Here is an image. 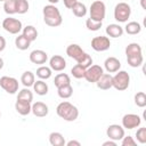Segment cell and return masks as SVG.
I'll use <instances>...</instances> for the list:
<instances>
[{
  "instance_id": "cell-1",
  "label": "cell",
  "mask_w": 146,
  "mask_h": 146,
  "mask_svg": "<svg viewBox=\"0 0 146 146\" xmlns=\"http://www.w3.org/2000/svg\"><path fill=\"white\" fill-rule=\"evenodd\" d=\"M43 21L47 25L51 26V27H56L59 26L63 22L62 15L59 13V9L57 7H55V5H47L43 7Z\"/></svg>"
},
{
  "instance_id": "cell-2",
  "label": "cell",
  "mask_w": 146,
  "mask_h": 146,
  "mask_svg": "<svg viewBox=\"0 0 146 146\" xmlns=\"http://www.w3.org/2000/svg\"><path fill=\"white\" fill-rule=\"evenodd\" d=\"M56 112H57V115L62 119H64L65 121H68V122H72V121H75L79 116V111L78 108L71 104L70 102H62L60 104H58L57 108H56Z\"/></svg>"
},
{
  "instance_id": "cell-3",
  "label": "cell",
  "mask_w": 146,
  "mask_h": 146,
  "mask_svg": "<svg viewBox=\"0 0 146 146\" xmlns=\"http://www.w3.org/2000/svg\"><path fill=\"white\" fill-rule=\"evenodd\" d=\"M105 14H106V7L103 1L97 0L91 3L90 6V18L91 19L103 22V19L105 18Z\"/></svg>"
},
{
  "instance_id": "cell-4",
  "label": "cell",
  "mask_w": 146,
  "mask_h": 146,
  "mask_svg": "<svg viewBox=\"0 0 146 146\" xmlns=\"http://www.w3.org/2000/svg\"><path fill=\"white\" fill-rule=\"evenodd\" d=\"M129 83H130V76L125 71H117V73L113 76V87L119 91H123L128 89Z\"/></svg>"
},
{
  "instance_id": "cell-5",
  "label": "cell",
  "mask_w": 146,
  "mask_h": 146,
  "mask_svg": "<svg viewBox=\"0 0 146 146\" xmlns=\"http://www.w3.org/2000/svg\"><path fill=\"white\" fill-rule=\"evenodd\" d=\"M130 14H131V8L125 2H119L114 8V18L120 23L127 22L128 18L130 17Z\"/></svg>"
},
{
  "instance_id": "cell-6",
  "label": "cell",
  "mask_w": 146,
  "mask_h": 146,
  "mask_svg": "<svg viewBox=\"0 0 146 146\" xmlns=\"http://www.w3.org/2000/svg\"><path fill=\"white\" fill-rule=\"evenodd\" d=\"M2 27L9 32L10 34H17L21 32L22 30V22L19 19H16V18H13V17H8V18H5L3 22H2Z\"/></svg>"
},
{
  "instance_id": "cell-7",
  "label": "cell",
  "mask_w": 146,
  "mask_h": 146,
  "mask_svg": "<svg viewBox=\"0 0 146 146\" xmlns=\"http://www.w3.org/2000/svg\"><path fill=\"white\" fill-rule=\"evenodd\" d=\"M0 87L8 94H15L18 90V81L11 76H2L0 79Z\"/></svg>"
},
{
  "instance_id": "cell-8",
  "label": "cell",
  "mask_w": 146,
  "mask_h": 146,
  "mask_svg": "<svg viewBox=\"0 0 146 146\" xmlns=\"http://www.w3.org/2000/svg\"><path fill=\"white\" fill-rule=\"evenodd\" d=\"M103 73H104L103 67H100L99 65H90L89 67L86 68L84 79L88 82H97V80L102 76Z\"/></svg>"
},
{
  "instance_id": "cell-9",
  "label": "cell",
  "mask_w": 146,
  "mask_h": 146,
  "mask_svg": "<svg viewBox=\"0 0 146 146\" xmlns=\"http://www.w3.org/2000/svg\"><path fill=\"white\" fill-rule=\"evenodd\" d=\"M91 47L96 51H105L111 47V41L107 36H104V35L95 36L91 40Z\"/></svg>"
},
{
  "instance_id": "cell-10",
  "label": "cell",
  "mask_w": 146,
  "mask_h": 146,
  "mask_svg": "<svg viewBox=\"0 0 146 146\" xmlns=\"http://www.w3.org/2000/svg\"><path fill=\"white\" fill-rule=\"evenodd\" d=\"M66 54L68 55V57H71V58H73L74 60H76V63H80V62L83 59V57L86 56L87 52H84V51L82 50V48H81L79 44L72 43V44L67 46V48H66Z\"/></svg>"
},
{
  "instance_id": "cell-11",
  "label": "cell",
  "mask_w": 146,
  "mask_h": 146,
  "mask_svg": "<svg viewBox=\"0 0 146 146\" xmlns=\"http://www.w3.org/2000/svg\"><path fill=\"white\" fill-rule=\"evenodd\" d=\"M106 135H107V137L110 139L119 141L124 136V129H123V127H121L119 124H111V125L107 127Z\"/></svg>"
},
{
  "instance_id": "cell-12",
  "label": "cell",
  "mask_w": 146,
  "mask_h": 146,
  "mask_svg": "<svg viewBox=\"0 0 146 146\" xmlns=\"http://www.w3.org/2000/svg\"><path fill=\"white\" fill-rule=\"evenodd\" d=\"M140 116L137 115V114H125L123 117H122V127L125 128V129H133V128H137L138 125H140Z\"/></svg>"
},
{
  "instance_id": "cell-13",
  "label": "cell",
  "mask_w": 146,
  "mask_h": 146,
  "mask_svg": "<svg viewBox=\"0 0 146 146\" xmlns=\"http://www.w3.org/2000/svg\"><path fill=\"white\" fill-rule=\"evenodd\" d=\"M48 59V55L46 51L40 50V49H35L33 51H31L30 54V60L33 64H44Z\"/></svg>"
},
{
  "instance_id": "cell-14",
  "label": "cell",
  "mask_w": 146,
  "mask_h": 146,
  "mask_svg": "<svg viewBox=\"0 0 146 146\" xmlns=\"http://www.w3.org/2000/svg\"><path fill=\"white\" fill-rule=\"evenodd\" d=\"M97 87L102 90H107L113 87V76L108 73H103L102 76L96 82Z\"/></svg>"
},
{
  "instance_id": "cell-15",
  "label": "cell",
  "mask_w": 146,
  "mask_h": 146,
  "mask_svg": "<svg viewBox=\"0 0 146 146\" xmlns=\"http://www.w3.org/2000/svg\"><path fill=\"white\" fill-rule=\"evenodd\" d=\"M49 66H50L51 70L59 72V71H63V70L66 67V62H65V59H64L62 56L55 55V56H52V57L50 58V60H49Z\"/></svg>"
},
{
  "instance_id": "cell-16",
  "label": "cell",
  "mask_w": 146,
  "mask_h": 146,
  "mask_svg": "<svg viewBox=\"0 0 146 146\" xmlns=\"http://www.w3.org/2000/svg\"><path fill=\"white\" fill-rule=\"evenodd\" d=\"M31 112H32L35 116H38V117H43V116H46V115L48 114L49 110H48V106H47L44 103H42V102H36V103H34V104L32 105Z\"/></svg>"
},
{
  "instance_id": "cell-17",
  "label": "cell",
  "mask_w": 146,
  "mask_h": 146,
  "mask_svg": "<svg viewBox=\"0 0 146 146\" xmlns=\"http://www.w3.org/2000/svg\"><path fill=\"white\" fill-rule=\"evenodd\" d=\"M104 66L108 73H114V72H117L120 70L121 63L116 57H108V58H106Z\"/></svg>"
},
{
  "instance_id": "cell-18",
  "label": "cell",
  "mask_w": 146,
  "mask_h": 146,
  "mask_svg": "<svg viewBox=\"0 0 146 146\" xmlns=\"http://www.w3.org/2000/svg\"><path fill=\"white\" fill-rule=\"evenodd\" d=\"M31 103L29 102H24V100H16L15 103V110L21 114V115H27L31 113Z\"/></svg>"
},
{
  "instance_id": "cell-19",
  "label": "cell",
  "mask_w": 146,
  "mask_h": 146,
  "mask_svg": "<svg viewBox=\"0 0 146 146\" xmlns=\"http://www.w3.org/2000/svg\"><path fill=\"white\" fill-rule=\"evenodd\" d=\"M106 34L111 38H120L123 34V27L119 24H110L106 27Z\"/></svg>"
},
{
  "instance_id": "cell-20",
  "label": "cell",
  "mask_w": 146,
  "mask_h": 146,
  "mask_svg": "<svg viewBox=\"0 0 146 146\" xmlns=\"http://www.w3.org/2000/svg\"><path fill=\"white\" fill-rule=\"evenodd\" d=\"M21 82L23 83L24 87L29 88V87H32L33 83L35 82V78H34V74L31 72V71H26L22 74L21 76Z\"/></svg>"
},
{
  "instance_id": "cell-21",
  "label": "cell",
  "mask_w": 146,
  "mask_h": 146,
  "mask_svg": "<svg viewBox=\"0 0 146 146\" xmlns=\"http://www.w3.org/2000/svg\"><path fill=\"white\" fill-rule=\"evenodd\" d=\"M49 141L52 146H64L65 139L60 132H51L49 135Z\"/></svg>"
},
{
  "instance_id": "cell-22",
  "label": "cell",
  "mask_w": 146,
  "mask_h": 146,
  "mask_svg": "<svg viewBox=\"0 0 146 146\" xmlns=\"http://www.w3.org/2000/svg\"><path fill=\"white\" fill-rule=\"evenodd\" d=\"M54 83L57 88L59 87H63V86H67V84H71V79L67 74L65 73H59L55 76V80H54Z\"/></svg>"
},
{
  "instance_id": "cell-23",
  "label": "cell",
  "mask_w": 146,
  "mask_h": 146,
  "mask_svg": "<svg viewBox=\"0 0 146 146\" xmlns=\"http://www.w3.org/2000/svg\"><path fill=\"white\" fill-rule=\"evenodd\" d=\"M23 35H24L27 40H30V41L32 42V41H34V40L38 38V31H36V29H35L34 26L27 25V26H25V27L23 29Z\"/></svg>"
},
{
  "instance_id": "cell-24",
  "label": "cell",
  "mask_w": 146,
  "mask_h": 146,
  "mask_svg": "<svg viewBox=\"0 0 146 146\" xmlns=\"http://www.w3.org/2000/svg\"><path fill=\"white\" fill-rule=\"evenodd\" d=\"M125 55L127 57L128 56H137V55H143L141 54V47L136 43V42H132V43H129L125 48Z\"/></svg>"
},
{
  "instance_id": "cell-25",
  "label": "cell",
  "mask_w": 146,
  "mask_h": 146,
  "mask_svg": "<svg viewBox=\"0 0 146 146\" xmlns=\"http://www.w3.org/2000/svg\"><path fill=\"white\" fill-rule=\"evenodd\" d=\"M33 89L38 95L44 96L48 92V84L42 80H38L36 82L33 83Z\"/></svg>"
},
{
  "instance_id": "cell-26",
  "label": "cell",
  "mask_w": 146,
  "mask_h": 146,
  "mask_svg": "<svg viewBox=\"0 0 146 146\" xmlns=\"http://www.w3.org/2000/svg\"><path fill=\"white\" fill-rule=\"evenodd\" d=\"M57 94L60 98L63 99H67L72 96L73 94V88L71 84H67V86H63V87H59L57 88Z\"/></svg>"
},
{
  "instance_id": "cell-27",
  "label": "cell",
  "mask_w": 146,
  "mask_h": 146,
  "mask_svg": "<svg viewBox=\"0 0 146 146\" xmlns=\"http://www.w3.org/2000/svg\"><path fill=\"white\" fill-rule=\"evenodd\" d=\"M71 9H72L73 14H74L76 17H83V16H86V14H87V7L84 6V3L79 2V1H76V3H75Z\"/></svg>"
},
{
  "instance_id": "cell-28",
  "label": "cell",
  "mask_w": 146,
  "mask_h": 146,
  "mask_svg": "<svg viewBox=\"0 0 146 146\" xmlns=\"http://www.w3.org/2000/svg\"><path fill=\"white\" fill-rule=\"evenodd\" d=\"M15 44H16V47H17L19 50H26V49L30 47L31 41L27 40V39L22 34V35H18V36L16 38V40H15Z\"/></svg>"
},
{
  "instance_id": "cell-29",
  "label": "cell",
  "mask_w": 146,
  "mask_h": 146,
  "mask_svg": "<svg viewBox=\"0 0 146 146\" xmlns=\"http://www.w3.org/2000/svg\"><path fill=\"white\" fill-rule=\"evenodd\" d=\"M141 31V26L139 23L137 22H130L125 25V32L130 35H135V34H138L139 32Z\"/></svg>"
},
{
  "instance_id": "cell-30",
  "label": "cell",
  "mask_w": 146,
  "mask_h": 146,
  "mask_svg": "<svg viewBox=\"0 0 146 146\" xmlns=\"http://www.w3.org/2000/svg\"><path fill=\"white\" fill-rule=\"evenodd\" d=\"M17 99H18V100H24V102L31 103V102L33 100V94H32V91L29 90V88H24V89H22V90L18 92Z\"/></svg>"
},
{
  "instance_id": "cell-31",
  "label": "cell",
  "mask_w": 146,
  "mask_h": 146,
  "mask_svg": "<svg viewBox=\"0 0 146 146\" xmlns=\"http://www.w3.org/2000/svg\"><path fill=\"white\" fill-rule=\"evenodd\" d=\"M16 2H17V0H5L3 1L5 13L8 15L16 14Z\"/></svg>"
},
{
  "instance_id": "cell-32",
  "label": "cell",
  "mask_w": 146,
  "mask_h": 146,
  "mask_svg": "<svg viewBox=\"0 0 146 146\" xmlns=\"http://www.w3.org/2000/svg\"><path fill=\"white\" fill-rule=\"evenodd\" d=\"M144 57L143 55H137V56H128L127 57V62L131 67H138L143 64Z\"/></svg>"
},
{
  "instance_id": "cell-33",
  "label": "cell",
  "mask_w": 146,
  "mask_h": 146,
  "mask_svg": "<svg viewBox=\"0 0 146 146\" xmlns=\"http://www.w3.org/2000/svg\"><path fill=\"white\" fill-rule=\"evenodd\" d=\"M36 75L41 79V80H46L49 79L51 76V68L47 67V66H40L36 70Z\"/></svg>"
},
{
  "instance_id": "cell-34",
  "label": "cell",
  "mask_w": 146,
  "mask_h": 146,
  "mask_svg": "<svg viewBox=\"0 0 146 146\" xmlns=\"http://www.w3.org/2000/svg\"><path fill=\"white\" fill-rule=\"evenodd\" d=\"M71 73H72V75H73L74 78H76V79H82V78H84L86 68H84L83 66H81L80 64H76L75 66L72 67Z\"/></svg>"
},
{
  "instance_id": "cell-35",
  "label": "cell",
  "mask_w": 146,
  "mask_h": 146,
  "mask_svg": "<svg viewBox=\"0 0 146 146\" xmlns=\"http://www.w3.org/2000/svg\"><path fill=\"white\" fill-rule=\"evenodd\" d=\"M29 1L27 0H17L16 2V13L17 14H25L29 10Z\"/></svg>"
},
{
  "instance_id": "cell-36",
  "label": "cell",
  "mask_w": 146,
  "mask_h": 146,
  "mask_svg": "<svg viewBox=\"0 0 146 146\" xmlns=\"http://www.w3.org/2000/svg\"><path fill=\"white\" fill-rule=\"evenodd\" d=\"M135 104L138 107H145L146 106V95L143 91H139L135 95Z\"/></svg>"
},
{
  "instance_id": "cell-37",
  "label": "cell",
  "mask_w": 146,
  "mask_h": 146,
  "mask_svg": "<svg viewBox=\"0 0 146 146\" xmlns=\"http://www.w3.org/2000/svg\"><path fill=\"white\" fill-rule=\"evenodd\" d=\"M86 26L90 31H98L102 27V22H98V21H94L91 18H88L86 21Z\"/></svg>"
},
{
  "instance_id": "cell-38",
  "label": "cell",
  "mask_w": 146,
  "mask_h": 146,
  "mask_svg": "<svg viewBox=\"0 0 146 146\" xmlns=\"http://www.w3.org/2000/svg\"><path fill=\"white\" fill-rule=\"evenodd\" d=\"M136 137L140 144H145L146 143V128H139L136 132Z\"/></svg>"
},
{
  "instance_id": "cell-39",
  "label": "cell",
  "mask_w": 146,
  "mask_h": 146,
  "mask_svg": "<svg viewBox=\"0 0 146 146\" xmlns=\"http://www.w3.org/2000/svg\"><path fill=\"white\" fill-rule=\"evenodd\" d=\"M121 140H122V141H121L122 146H135V145H136V140H135L133 137H131V136H127V137L123 136V138H122Z\"/></svg>"
},
{
  "instance_id": "cell-40",
  "label": "cell",
  "mask_w": 146,
  "mask_h": 146,
  "mask_svg": "<svg viewBox=\"0 0 146 146\" xmlns=\"http://www.w3.org/2000/svg\"><path fill=\"white\" fill-rule=\"evenodd\" d=\"M78 64H80L81 66H83L84 68H87V67H89V66L92 64V58H91V56H90V55L86 54V56L83 57V59H82L80 63H78Z\"/></svg>"
},
{
  "instance_id": "cell-41",
  "label": "cell",
  "mask_w": 146,
  "mask_h": 146,
  "mask_svg": "<svg viewBox=\"0 0 146 146\" xmlns=\"http://www.w3.org/2000/svg\"><path fill=\"white\" fill-rule=\"evenodd\" d=\"M63 1H64L65 7H66V8H68V9H71V8L76 3V1H78V0H63Z\"/></svg>"
},
{
  "instance_id": "cell-42",
  "label": "cell",
  "mask_w": 146,
  "mask_h": 146,
  "mask_svg": "<svg viewBox=\"0 0 146 146\" xmlns=\"http://www.w3.org/2000/svg\"><path fill=\"white\" fill-rule=\"evenodd\" d=\"M6 48V39L0 35V52Z\"/></svg>"
},
{
  "instance_id": "cell-43",
  "label": "cell",
  "mask_w": 146,
  "mask_h": 146,
  "mask_svg": "<svg viewBox=\"0 0 146 146\" xmlns=\"http://www.w3.org/2000/svg\"><path fill=\"white\" fill-rule=\"evenodd\" d=\"M103 146H116V141L111 139V140L104 141V143H103Z\"/></svg>"
},
{
  "instance_id": "cell-44",
  "label": "cell",
  "mask_w": 146,
  "mask_h": 146,
  "mask_svg": "<svg viewBox=\"0 0 146 146\" xmlns=\"http://www.w3.org/2000/svg\"><path fill=\"white\" fill-rule=\"evenodd\" d=\"M66 145L67 146H80L81 144H80V141H76V140H70Z\"/></svg>"
},
{
  "instance_id": "cell-45",
  "label": "cell",
  "mask_w": 146,
  "mask_h": 146,
  "mask_svg": "<svg viewBox=\"0 0 146 146\" xmlns=\"http://www.w3.org/2000/svg\"><path fill=\"white\" fill-rule=\"evenodd\" d=\"M145 1H146V0H140V5H141L143 9H146V3H145Z\"/></svg>"
},
{
  "instance_id": "cell-46",
  "label": "cell",
  "mask_w": 146,
  "mask_h": 146,
  "mask_svg": "<svg viewBox=\"0 0 146 146\" xmlns=\"http://www.w3.org/2000/svg\"><path fill=\"white\" fill-rule=\"evenodd\" d=\"M2 67H3V59L0 57V70H1Z\"/></svg>"
},
{
  "instance_id": "cell-47",
  "label": "cell",
  "mask_w": 146,
  "mask_h": 146,
  "mask_svg": "<svg viewBox=\"0 0 146 146\" xmlns=\"http://www.w3.org/2000/svg\"><path fill=\"white\" fill-rule=\"evenodd\" d=\"M48 1H49V2L51 3V5H54V3H57V2L59 1V0H48Z\"/></svg>"
},
{
  "instance_id": "cell-48",
  "label": "cell",
  "mask_w": 146,
  "mask_h": 146,
  "mask_svg": "<svg viewBox=\"0 0 146 146\" xmlns=\"http://www.w3.org/2000/svg\"><path fill=\"white\" fill-rule=\"evenodd\" d=\"M0 117H1V113H0Z\"/></svg>"
},
{
  "instance_id": "cell-49",
  "label": "cell",
  "mask_w": 146,
  "mask_h": 146,
  "mask_svg": "<svg viewBox=\"0 0 146 146\" xmlns=\"http://www.w3.org/2000/svg\"><path fill=\"white\" fill-rule=\"evenodd\" d=\"M0 1H5V0H0Z\"/></svg>"
}]
</instances>
